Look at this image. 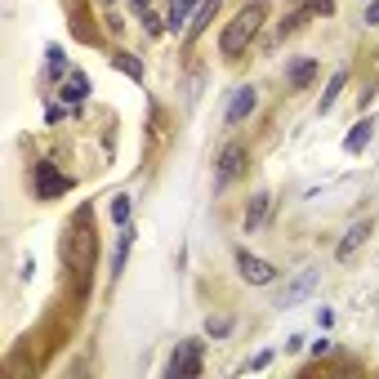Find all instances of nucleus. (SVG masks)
I'll return each instance as SVG.
<instances>
[{
  "label": "nucleus",
  "instance_id": "6e6552de",
  "mask_svg": "<svg viewBox=\"0 0 379 379\" xmlns=\"http://www.w3.org/2000/svg\"><path fill=\"white\" fill-rule=\"evenodd\" d=\"M254 85H241L237 90V99H232V107H228V125H241V120H246L250 112H254Z\"/></svg>",
  "mask_w": 379,
  "mask_h": 379
},
{
  "label": "nucleus",
  "instance_id": "f8f14e48",
  "mask_svg": "<svg viewBox=\"0 0 379 379\" xmlns=\"http://www.w3.org/2000/svg\"><path fill=\"white\" fill-rule=\"evenodd\" d=\"M85 94H90V81H85L81 71H71V76L63 81V103H81Z\"/></svg>",
  "mask_w": 379,
  "mask_h": 379
},
{
  "label": "nucleus",
  "instance_id": "f03ea898",
  "mask_svg": "<svg viewBox=\"0 0 379 379\" xmlns=\"http://www.w3.org/2000/svg\"><path fill=\"white\" fill-rule=\"evenodd\" d=\"M259 22H263V9L259 5H246L237 18H232V27L223 32V41H219V50H223V58H237L241 50L250 45V36L259 32Z\"/></svg>",
  "mask_w": 379,
  "mask_h": 379
},
{
  "label": "nucleus",
  "instance_id": "9d476101",
  "mask_svg": "<svg viewBox=\"0 0 379 379\" xmlns=\"http://www.w3.org/2000/svg\"><path fill=\"white\" fill-rule=\"evenodd\" d=\"M366 232H371V219H361V223H352V228L344 232V241H339V259H352V250L366 241Z\"/></svg>",
  "mask_w": 379,
  "mask_h": 379
},
{
  "label": "nucleus",
  "instance_id": "dca6fc26",
  "mask_svg": "<svg viewBox=\"0 0 379 379\" xmlns=\"http://www.w3.org/2000/svg\"><path fill=\"white\" fill-rule=\"evenodd\" d=\"M130 237H134V232L125 228V232H120V237H116V254H112V273H120V263H125V250H130Z\"/></svg>",
  "mask_w": 379,
  "mask_h": 379
},
{
  "label": "nucleus",
  "instance_id": "f257e3e1",
  "mask_svg": "<svg viewBox=\"0 0 379 379\" xmlns=\"http://www.w3.org/2000/svg\"><path fill=\"white\" fill-rule=\"evenodd\" d=\"M94 250H99V241H94V232H90V210H81L76 232H67V263L76 268L81 286H85L90 273H94Z\"/></svg>",
  "mask_w": 379,
  "mask_h": 379
},
{
  "label": "nucleus",
  "instance_id": "aec40b11",
  "mask_svg": "<svg viewBox=\"0 0 379 379\" xmlns=\"http://www.w3.org/2000/svg\"><path fill=\"white\" fill-rule=\"evenodd\" d=\"M58 71H63V50L54 45V50H50V76H58Z\"/></svg>",
  "mask_w": 379,
  "mask_h": 379
},
{
  "label": "nucleus",
  "instance_id": "f3484780",
  "mask_svg": "<svg viewBox=\"0 0 379 379\" xmlns=\"http://www.w3.org/2000/svg\"><path fill=\"white\" fill-rule=\"evenodd\" d=\"M116 67H120V71H125V76H134V81H143V67H139V63H134V58H130V54H116Z\"/></svg>",
  "mask_w": 379,
  "mask_h": 379
},
{
  "label": "nucleus",
  "instance_id": "20e7f679",
  "mask_svg": "<svg viewBox=\"0 0 379 379\" xmlns=\"http://www.w3.org/2000/svg\"><path fill=\"white\" fill-rule=\"evenodd\" d=\"M197 371H201V344H179V352L165 366V375L170 379H183V375H197Z\"/></svg>",
  "mask_w": 379,
  "mask_h": 379
},
{
  "label": "nucleus",
  "instance_id": "39448f33",
  "mask_svg": "<svg viewBox=\"0 0 379 379\" xmlns=\"http://www.w3.org/2000/svg\"><path fill=\"white\" fill-rule=\"evenodd\" d=\"M71 188V179H63V174H58V170L50 165V161H41V165H36V192H41V197L45 201H54V197H63V192Z\"/></svg>",
  "mask_w": 379,
  "mask_h": 379
},
{
  "label": "nucleus",
  "instance_id": "412c9836",
  "mask_svg": "<svg viewBox=\"0 0 379 379\" xmlns=\"http://www.w3.org/2000/svg\"><path fill=\"white\" fill-rule=\"evenodd\" d=\"M366 22H379V0H375L371 9H366Z\"/></svg>",
  "mask_w": 379,
  "mask_h": 379
},
{
  "label": "nucleus",
  "instance_id": "6ab92c4d",
  "mask_svg": "<svg viewBox=\"0 0 379 379\" xmlns=\"http://www.w3.org/2000/svg\"><path fill=\"white\" fill-rule=\"evenodd\" d=\"M205 330H210V335H219V339H223L228 330H232V317H210V322H205Z\"/></svg>",
  "mask_w": 379,
  "mask_h": 379
},
{
  "label": "nucleus",
  "instance_id": "4468645a",
  "mask_svg": "<svg viewBox=\"0 0 379 379\" xmlns=\"http://www.w3.org/2000/svg\"><path fill=\"white\" fill-rule=\"evenodd\" d=\"M214 9H219V0H201V9H197V18L188 22V36H197V32H205V22L214 18Z\"/></svg>",
  "mask_w": 379,
  "mask_h": 379
},
{
  "label": "nucleus",
  "instance_id": "4be33fe9",
  "mask_svg": "<svg viewBox=\"0 0 379 379\" xmlns=\"http://www.w3.org/2000/svg\"><path fill=\"white\" fill-rule=\"evenodd\" d=\"M312 9H322V14H330V0H308Z\"/></svg>",
  "mask_w": 379,
  "mask_h": 379
},
{
  "label": "nucleus",
  "instance_id": "423d86ee",
  "mask_svg": "<svg viewBox=\"0 0 379 379\" xmlns=\"http://www.w3.org/2000/svg\"><path fill=\"white\" fill-rule=\"evenodd\" d=\"M312 286H317V273H312V268H303V273L286 286V295H281V308H295V303H303V299L312 295Z\"/></svg>",
  "mask_w": 379,
  "mask_h": 379
},
{
  "label": "nucleus",
  "instance_id": "2eb2a0df",
  "mask_svg": "<svg viewBox=\"0 0 379 379\" xmlns=\"http://www.w3.org/2000/svg\"><path fill=\"white\" fill-rule=\"evenodd\" d=\"M344 71H335V76H330V85H326V94H322V112H330V107H335V99H339V90H344Z\"/></svg>",
  "mask_w": 379,
  "mask_h": 379
},
{
  "label": "nucleus",
  "instance_id": "0eeeda50",
  "mask_svg": "<svg viewBox=\"0 0 379 379\" xmlns=\"http://www.w3.org/2000/svg\"><path fill=\"white\" fill-rule=\"evenodd\" d=\"M237 268H241V277H246V281H254V286H268V281H273V263L254 259V254H246V250L237 254Z\"/></svg>",
  "mask_w": 379,
  "mask_h": 379
},
{
  "label": "nucleus",
  "instance_id": "9b49d317",
  "mask_svg": "<svg viewBox=\"0 0 379 379\" xmlns=\"http://www.w3.org/2000/svg\"><path fill=\"white\" fill-rule=\"evenodd\" d=\"M268 205H273V197L268 192H254L250 205H246V228H259L263 219H268Z\"/></svg>",
  "mask_w": 379,
  "mask_h": 379
},
{
  "label": "nucleus",
  "instance_id": "1a4fd4ad",
  "mask_svg": "<svg viewBox=\"0 0 379 379\" xmlns=\"http://www.w3.org/2000/svg\"><path fill=\"white\" fill-rule=\"evenodd\" d=\"M312 76H317V63H312V58H295V63L286 67V85H290V90H303Z\"/></svg>",
  "mask_w": 379,
  "mask_h": 379
},
{
  "label": "nucleus",
  "instance_id": "7ed1b4c3",
  "mask_svg": "<svg viewBox=\"0 0 379 379\" xmlns=\"http://www.w3.org/2000/svg\"><path fill=\"white\" fill-rule=\"evenodd\" d=\"M241 170H246V148H241V143H228L223 156H219V170H214V188H228L232 179H241Z\"/></svg>",
  "mask_w": 379,
  "mask_h": 379
},
{
  "label": "nucleus",
  "instance_id": "a211bd4d",
  "mask_svg": "<svg viewBox=\"0 0 379 379\" xmlns=\"http://www.w3.org/2000/svg\"><path fill=\"white\" fill-rule=\"evenodd\" d=\"M112 219H116L120 228L130 223V197H116V201H112Z\"/></svg>",
  "mask_w": 379,
  "mask_h": 379
},
{
  "label": "nucleus",
  "instance_id": "ddd939ff",
  "mask_svg": "<svg viewBox=\"0 0 379 379\" xmlns=\"http://www.w3.org/2000/svg\"><path fill=\"white\" fill-rule=\"evenodd\" d=\"M371 130H375V120H357V125H352V134L344 139V148H348V152H361L366 143H371Z\"/></svg>",
  "mask_w": 379,
  "mask_h": 379
}]
</instances>
